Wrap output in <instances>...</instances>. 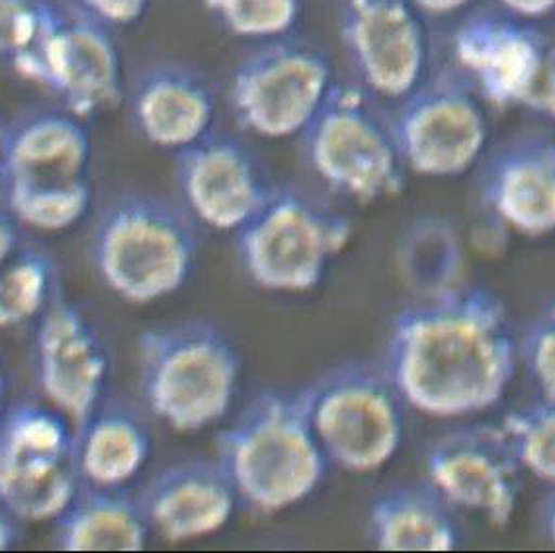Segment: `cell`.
Here are the masks:
<instances>
[{"label": "cell", "instance_id": "836d02e7", "mask_svg": "<svg viewBox=\"0 0 555 553\" xmlns=\"http://www.w3.org/2000/svg\"><path fill=\"white\" fill-rule=\"evenodd\" d=\"M411 4L423 16L447 18V16H454V14L467 11L474 4V0H411Z\"/></svg>", "mask_w": 555, "mask_h": 553}, {"label": "cell", "instance_id": "d4e9b609", "mask_svg": "<svg viewBox=\"0 0 555 553\" xmlns=\"http://www.w3.org/2000/svg\"><path fill=\"white\" fill-rule=\"evenodd\" d=\"M92 198V182L61 190L0 189L2 206L16 223L40 233H63L77 228L89 216Z\"/></svg>", "mask_w": 555, "mask_h": 553}, {"label": "cell", "instance_id": "277c9868", "mask_svg": "<svg viewBox=\"0 0 555 553\" xmlns=\"http://www.w3.org/2000/svg\"><path fill=\"white\" fill-rule=\"evenodd\" d=\"M139 389L160 423L182 435L219 425L237 397L243 360L208 321H180L138 336Z\"/></svg>", "mask_w": 555, "mask_h": 553}, {"label": "cell", "instance_id": "74e56055", "mask_svg": "<svg viewBox=\"0 0 555 553\" xmlns=\"http://www.w3.org/2000/svg\"><path fill=\"white\" fill-rule=\"evenodd\" d=\"M0 175H2V126H0Z\"/></svg>", "mask_w": 555, "mask_h": 553}, {"label": "cell", "instance_id": "6da1fadb", "mask_svg": "<svg viewBox=\"0 0 555 553\" xmlns=\"http://www.w3.org/2000/svg\"><path fill=\"white\" fill-rule=\"evenodd\" d=\"M515 333L486 287H448L403 307L389 326L384 370L406 406L435 419L495 407L515 377Z\"/></svg>", "mask_w": 555, "mask_h": 553}, {"label": "cell", "instance_id": "9a60e30c", "mask_svg": "<svg viewBox=\"0 0 555 553\" xmlns=\"http://www.w3.org/2000/svg\"><path fill=\"white\" fill-rule=\"evenodd\" d=\"M425 470L454 509L481 514L496 528L513 520L522 465L503 425L457 426L438 436L428 446Z\"/></svg>", "mask_w": 555, "mask_h": 553}, {"label": "cell", "instance_id": "5bb4252c", "mask_svg": "<svg viewBox=\"0 0 555 553\" xmlns=\"http://www.w3.org/2000/svg\"><path fill=\"white\" fill-rule=\"evenodd\" d=\"M34 365L41 394L69 416L75 428L106 401L112 376L108 345L89 316L61 290L36 319Z\"/></svg>", "mask_w": 555, "mask_h": 553}, {"label": "cell", "instance_id": "f1b7e54d", "mask_svg": "<svg viewBox=\"0 0 555 553\" xmlns=\"http://www.w3.org/2000/svg\"><path fill=\"white\" fill-rule=\"evenodd\" d=\"M520 358L542 399H555V301L540 309L526 326Z\"/></svg>", "mask_w": 555, "mask_h": 553}, {"label": "cell", "instance_id": "d6986e66", "mask_svg": "<svg viewBox=\"0 0 555 553\" xmlns=\"http://www.w3.org/2000/svg\"><path fill=\"white\" fill-rule=\"evenodd\" d=\"M138 501L151 532L170 542H189L225 528L238 497L218 460L189 458L153 475Z\"/></svg>", "mask_w": 555, "mask_h": 553}, {"label": "cell", "instance_id": "7a4b0ae2", "mask_svg": "<svg viewBox=\"0 0 555 553\" xmlns=\"http://www.w3.org/2000/svg\"><path fill=\"white\" fill-rule=\"evenodd\" d=\"M219 465L238 503L278 514L304 503L327 475L328 458L309 425L299 394H258L218 436Z\"/></svg>", "mask_w": 555, "mask_h": 553}, {"label": "cell", "instance_id": "603a6c76", "mask_svg": "<svg viewBox=\"0 0 555 553\" xmlns=\"http://www.w3.org/2000/svg\"><path fill=\"white\" fill-rule=\"evenodd\" d=\"M153 436L145 419L124 401L106 399L77 428L80 481L128 487L150 462Z\"/></svg>", "mask_w": 555, "mask_h": 553}, {"label": "cell", "instance_id": "ffe728a7", "mask_svg": "<svg viewBox=\"0 0 555 553\" xmlns=\"http://www.w3.org/2000/svg\"><path fill=\"white\" fill-rule=\"evenodd\" d=\"M126 97L139 136L155 147L179 153L216 129V90L189 65H151L139 73Z\"/></svg>", "mask_w": 555, "mask_h": 553}, {"label": "cell", "instance_id": "7c38bea8", "mask_svg": "<svg viewBox=\"0 0 555 553\" xmlns=\"http://www.w3.org/2000/svg\"><path fill=\"white\" fill-rule=\"evenodd\" d=\"M389 119L403 165L421 177L466 175L486 153V102L457 70L427 77Z\"/></svg>", "mask_w": 555, "mask_h": 553}, {"label": "cell", "instance_id": "d590c367", "mask_svg": "<svg viewBox=\"0 0 555 553\" xmlns=\"http://www.w3.org/2000/svg\"><path fill=\"white\" fill-rule=\"evenodd\" d=\"M542 528H544L545 538L554 543L555 548V485L554 491L547 494L542 503Z\"/></svg>", "mask_w": 555, "mask_h": 553}, {"label": "cell", "instance_id": "1f68e13d", "mask_svg": "<svg viewBox=\"0 0 555 553\" xmlns=\"http://www.w3.org/2000/svg\"><path fill=\"white\" fill-rule=\"evenodd\" d=\"M499 11L525 21L540 22L555 12V0H495Z\"/></svg>", "mask_w": 555, "mask_h": 553}, {"label": "cell", "instance_id": "52a82bcc", "mask_svg": "<svg viewBox=\"0 0 555 553\" xmlns=\"http://www.w3.org/2000/svg\"><path fill=\"white\" fill-rule=\"evenodd\" d=\"M299 397L328 462L347 472H377L403 445L405 401L384 365H335L304 387Z\"/></svg>", "mask_w": 555, "mask_h": 553}, {"label": "cell", "instance_id": "30bf717a", "mask_svg": "<svg viewBox=\"0 0 555 553\" xmlns=\"http://www.w3.org/2000/svg\"><path fill=\"white\" fill-rule=\"evenodd\" d=\"M80 485L77 428L53 406L12 403L0 413V501L22 523L55 520Z\"/></svg>", "mask_w": 555, "mask_h": 553}, {"label": "cell", "instance_id": "f546056e", "mask_svg": "<svg viewBox=\"0 0 555 553\" xmlns=\"http://www.w3.org/2000/svg\"><path fill=\"white\" fill-rule=\"evenodd\" d=\"M53 0H0V61H12L30 46Z\"/></svg>", "mask_w": 555, "mask_h": 553}, {"label": "cell", "instance_id": "ba28073f", "mask_svg": "<svg viewBox=\"0 0 555 553\" xmlns=\"http://www.w3.org/2000/svg\"><path fill=\"white\" fill-rule=\"evenodd\" d=\"M114 28L79 7L55 0L26 50L11 67L21 79L40 87L61 108L87 119L118 108L128 89Z\"/></svg>", "mask_w": 555, "mask_h": 553}, {"label": "cell", "instance_id": "4316f807", "mask_svg": "<svg viewBox=\"0 0 555 553\" xmlns=\"http://www.w3.org/2000/svg\"><path fill=\"white\" fill-rule=\"evenodd\" d=\"M503 428L522 470L555 485V399H540L506 416Z\"/></svg>", "mask_w": 555, "mask_h": 553}, {"label": "cell", "instance_id": "8fae6325", "mask_svg": "<svg viewBox=\"0 0 555 553\" xmlns=\"http://www.w3.org/2000/svg\"><path fill=\"white\" fill-rule=\"evenodd\" d=\"M337 80L323 51L282 38L241 61L229 82V104L241 128L264 139L301 136Z\"/></svg>", "mask_w": 555, "mask_h": 553}, {"label": "cell", "instance_id": "5b68a950", "mask_svg": "<svg viewBox=\"0 0 555 553\" xmlns=\"http://www.w3.org/2000/svg\"><path fill=\"white\" fill-rule=\"evenodd\" d=\"M350 239V219L328 202L301 187L274 184L257 211L235 231V250L257 286L304 294L325 280Z\"/></svg>", "mask_w": 555, "mask_h": 553}, {"label": "cell", "instance_id": "e575fe53", "mask_svg": "<svg viewBox=\"0 0 555 553\" xmlns=\"http://www.w3.org/2000/svg\"><path fill=\"white\" fill-rule=\"evenodd\" d=\"M21 518L0 501V552L11 550L21 538Z\"/></svg>", "mask_w": 555, "mask_h": 553}, {"label": "cell", "instance_id": "44dd1931", "mask_svg": "<svg viewBox=\"0 0 555 553\" xmlns=\"http://www.w3.org/2000/svg\"><path fill=\"white\" fill-rule=\"evenodd\" d=\"M370 536L386 552H450L462 532L454 504L435 485H391L370 504Z\"/></svg>", "mask_w": 555, "mask_h": 553}, {"label": "cell", "instance_id": "8992f818", "mask_svg": "<svg viewBox=\"0 0 555 553\" xmlns=\"http://www.w3.org/2000/svg\"><path fill=\"white\" fill-rule=\"evenodd\" d=\"M309 170L343 198L374 204L405 187L391 119L360 85L335 82L301 131Z\"/></svg>", "mask_w": 555, "mask_h": 553}, {"label": "cell", "instance_id": "83f0119b", "mask_svg": "<svg viewBox=\"0 0 555 553\" xmlns=\"http://www.w3.org/2000/svg\"><path fill=\"white\" fill-rule=\"evenodd\" d=\"M405 270L409 276L425 287L423 296L444 292L457 286L456 268L460 267V247L452 231L430 223L416 229L406 243Z\"/></svg>", "mask_w": 555, "mask_h": 553}, {"label": "cell", "instance_id": "cb8c5ba5", "mask_svg": "<svg viewBox=\"0 0 555 553\" xmlns=\"http://www.w3.org/2000/svg\"><path fill=\"white\" fill-rule=\"evenodd\" d=\"M60 292V270L43 248L21 247L0 267V329L36 321Z\"/></svg>", "mask_w": 555, "mask_h": 553}, {"label": "cell", "instance_id": "7402d4cb", "mask_svg": "<svg viewBox=\"0 0 555 553\" xmlns=\"http://www.w3.org/2000/svg\"><path fill=\"white\" fill-rule=\"evenodd\" d=\"M53 523L55 543L65 552H139L151 533L138 494L85 481Z\"/></svg>", "mask_w": 555, "mask_h": 553}, {"label": "cell", "instance_id": "2e32d148", "mask_svg": "<svg viewBox=\"0 0 555 553\" xmlns=\"http://www.w3.org/2000/svg\"><path fill=\"white\" fill-rule=\"evenodd\" d=\"M175 178L190 216L223 233H235L274 187L243 139L216 129L175 153Z\"/></svg>", "mask_w": 555, "mask_h": 553}, {"label": "cell", "instance_id": "ac0fdd59", "mask_svg": "<svg viewBox=\"0 0 555 553\" xmlns=\"http://www.w3.org/2000/svg\"><path fill=\"white\" fill-rule=\"evenodd\" d=\"M479 196L505 228L526 237L555 231V133L528 131L487 157Z\"/></svg>", "mask_w": 555, "mask_h": 553}, {"label": "cell", "instance_id": "9c48e42d", "mask_svg": "<svg viewBox=\"0 0 555 553\" xmlns=\"http://www.w3.org/2000/svg\"><path fill=\"white\" fill-rule=\"evenodd\" d=\"M452 55L486 106L526 110L555 126V46L535 22L499 9L469 14L452 34Z\"/></svg>", "mask_w": 555, "mask_h": 553}, {"label": "cell", "instance_id": "3957f363", "mask_svg": "<svg viewBox=\"0 0 555 553\" xmlns=\"http://www.w3.org/2000/svg\"><path fill=\"white\" fill-rule=\"evenodd\" d=\"M198 221L169 198L129 192L100 211L90 258L119 299L147 306L186 286L198 260Z\"/></svg>", "mask_w": 555, "mask_h": 553}, {"label": "cell", "instance_id": "484cf974", "mask_svg": "<svg viewBox=\"0 0 555 553\" xmlns=\"http://www.w3.org/2000/svg\"><path fill=\"white\" fill-rule=\"evenodd\" d=\"M202 4L229 36L268 43L296 30L306 0H202Z\"/></svg>", "mask_w": 555, "mask_h": 553}, {"label": "cell", "instance_id": "4dcf8cb0", "mask_svg": "<svg viewBox=\"0 0 555 553\" xmlns=\"http://www.w3.org/2000/svg\"><path fill=\"white\" fill-rule=\"evenodd\" d=\"M75 7L87 12L109 28H126L145 18L153 0H73Z\"/></svg>", "mask_w": 555, "mask_h": 553}, {"label": "cell", "instance_id": "e0dca14e", "mask_svg": "<svg viewBox=\"0 0 555 553\" xmlns=\"http://www.w3.org/2000/svg\"><path fill=\"white\" fill-rule=\"evenodd\" d=\"M87 119L65 108L30 110L2 128L0 189L60 190L90 182Z\"/></svg>", "mask_w": 555, "mask_h": 553}, {"label": "cell", "instance_id": "4fadbf2b", "mask_svg": "<svg viewBox=\"0 0 555 553\" xmlns=\"http://www.w3.org/2000/svg\"><path fill=\"white\" fill-rule=\"evenodd\" d=\"M338 31L360 87L399 102L428 77L425 16L411 0H343Z\"/></svg>", "mask_w": 555, "mask_h": 553}, {"label": "cell", "instance_id": "d6a6232c", "mask_svg": "<svg viewBox=\"0 0 555 553\" xmlns=\"http://www.w3.org/2000/svg\"><path fill=\"white\" fill-rule=\"evenodd\" d=\"M21 248L18 223L12 218L9 209L0 204V267Z\"/></svg>", "mask_w": 555, "mask_h": 553}, {"label": "cell", "instance_id": "8d00e7d4", "mask_svg": "<svg viewBox=\"0 0 555 553\" xmlns=\"http://www.w3.org/2000/svg\"><path fill=\"white\" fill-rule=\"evenodd\" d=\"M7 397H9V374H7V365L0 356V413L7 407Z\"/></svg>", "mask_w": 555, "mask_h": 553}]
</instances>
